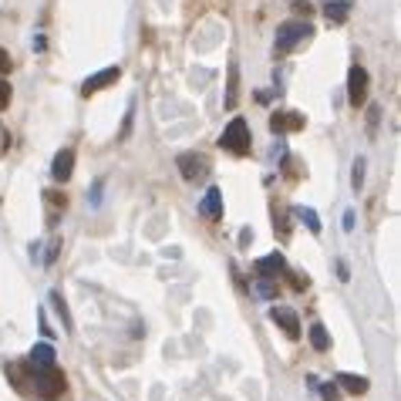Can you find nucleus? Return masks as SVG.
I'll return each mask as SVG.
<instances>
[{
    "label": "nucleus",
    "instance_id": "nucleus-1",
    "mask_svg": "<svg viewBox=\"0 0 401 401\" xmlns=\"http://www.w3.org/2000/svg\"><path fill=\"white\" fill-rule=\"evenodd\" d=\"M314 38V27L307 24V21H287L277 27V38H274V54L283 58V54H290L293 47H300L304 40Z\"/></svg>",
    "mask_w": 401,
    "mask_h": 401
},
{
    "label": "nucleus",
    "instance_id": "nucleus-2",
    "mask_svg": "<svg viewBox=\"0 0 401 401\" xmlns=\"http://www.w3.org/2000/svg\"><path fill=\"white\" fill-rule=\"evenodd\" d=\"M31 395H38L40 401H54L64 395V388H68V381H64V374H61V367H47V371H34L31 367Z\"/></svg>",
    "mask_w": 401,
    "mask_h": 401
},
{
    "label": "nucleus",
    "instance_id": "nucleus-3",
    "mask_svg": "<svg viewBox=\"0 0 401 401\" xmlns=\"http://www.w3.org/2000/svg\"><path fill=\"white\" fill-rule=\"evenodd\" d=\"M219 145H223L226 152H233V156H246V152H250V125H246V119L236 115V119L230 121V125L223 128Z\"/></svg>",
    "mask_w": 401,
    "mask_h": 401
},
{
    "label": "nucleus",
    "instance_id": "nucleus-4",
    "mask_svg": "<svg viewBox=\"0 0 401 401\" xmlns=\"http://www.w3.org/2000/svg\"><path fill=\"white\" fill-rule=\"evenodd\" d=\"M175 165H179V175L186 182H199V179H206V172H209V162L202 159L199 152H182L175 159Z\"/></svg>",
    "mask_w": 401,
    "mask_h": 401
},
{
    "label": "nucleus",
    "instance_id": "nucleus-5",
    "mask_svg": "<svg viewBox=\"0 0 401 401\" xmlns=\"http://www.w3.org/2000/svg\"><path fill=\"white\" fill-rule=\"evenodd\" d=\"M348 98H351L354 108H361L364 101H367V71H364L361 64H354L348 71Z\"/></svg>",
    "mask_w": 401,
    "mask_h": 401
},
{
    "label": "nucleus",
    "instance_id": "nucleus-6",
    "mask_svg": "<svg viewBox=\"0 0 401 401\" xmlns=\"http://www.w3.org/2000/svg\"><path fill=\"white\" fill-rule=\"evenodd\" d=\"M270 321L283 327V334L287 337H300V317H297V311H290V307H270Z\"/></svg>",
    "mask_w": 401,
    "mask_h": 401
},
{
    "label": "nucleus",
    "instance_id": "nucleus-7",
    "mask_svg": "<svg viewBox=\"0 0 401 401\" xmlns=\"http://www.w3.org/2000/svg\"><path fill=\"white\" fill-rule=\"evenodd\" d=\"M283 270H287L283 253H267V256H260V260L253 263V274H256V277H270V280H277Z\"/></svg>",
    "mask_w": 401,
    "mask_h": 401
},
{
    "label": "nucleus",
    "instance_id": "nucleus-8",
    "mask_svg": "<svg viewBox=\"0 0 401 401\" xmlns=\"http://www.w3.org/2000/svg\"><path fill=\"white\" fill-rule=\"evenodd\" d=\"M27 364H31L34 371H47V367H58V354H54V348H51L47 341H40V344H34V348H31Z\"/></svg>",
    "mask_w": 401,
    "mask_h": 401
},
{
    "label": "nucleus",
    "instance_id": "nucleus-9",
    "mask_svg": "<svg viewBox=\"0 0 401 401\" xmlns=\"http://www.w3.org/2000/svg\"><path fill=\"white\" fill-rule=\"evenodd\" d=\"M71 172H75V152H71V149H61V152L54 156V162H51V179H54V182H68Z\"/></svg>",
    "mask_w": 401,
    "mask_h": 401
},
{
    "label": "nucleus",
    "instance_id": "nucleus-10",
    "mask_svg": "<svg viewBox=\"0 0 401 401\" xmlns=\"http://www.w3.org/2000/svg\"><path fill=\"white\" fill-rule=\"evenodd\" d=\"M121 78V68L115 64V68H105V71H98V75H91V78H84V84H81V91L84 95H95V91H101V88H108V84H115V81Z\"/></svg>",
    "mask_w": 401,
    "mask_h": 401
},
{
    "label": "nucleus",
    "instance_id": "nucleus-11",
    "mask_svg": "<svg viewBox=\"0 0 401 401\" xmlns=\"http://www.w3.org/2000/svg\"><path fill=\"white\" fill-rule=\"evenodd\" d=\"M199 212L206 219H223V189H206V196L199 202Z\"/></svg>",
    "mask_w": 401,
    "mask_h": 401
},
{
    "label": "nucleus",
    "instance_id": "nucleus-12",
    "mask_svg": "<svg viewBox=\"0 0 401 401\" xmlns=\"http://www.w3.org/2000/svg\"><path fill=\"white\" fill-rule=\"evenodd\" d=\"M270 128H274V135L304 128V115H297V112H274V115H270Z\"/></svg>",
    "mask_w": 401,
    "mask_h": 401
},
{
    "label": "nucleus",
    "instance_id": "nucleus-13",
    "mask_svg": "<svg viewBox=\"0 0 401 401\" xmlns=\"http://www.w3.org/2000/svg\"><path fill=\"white\" fill-rule=\"evenodd\" d=\"M334 381H337V388L348 391V395H367V388H371L367 378H361V374H337Z\"/></svg>",
    "mask_w": 401,
    "mask_h": 401
},
{
    "label": "nucleus",
    "instance_id": "nucleus-14",
    "mask_svg": "<svg viewBox=\"0 0 401 401\" xmlns=\"http://www.w3.org/2000/svg\"><path fill=\"white\" fill-rule=\"evenodd\" d=\"M236 101H240V64L236 61H230V81H226V108L233 112L236 108Z\"/></svg>",
    "mask_w": 401,
    "mask_h": 401
},
{
    "label": "nucleus",
    "instance_id": "nucleus-15",
    "mask_svg": "<svg viewBox=\"0 0 401 401\" xmlns=\"http://www.w3.org/2000/svg\"><path fill=\"white\" fill-rule=\"evenodd\" d=\"M51 307H54V314H58V321H61V327H64V334H71L75 330V321H71V311H68V304H64V297L58 293V290H51Z\"/></svg>",
    "mask_w": 401,
    "mask_h": 401
},
{
    "label": "nucleus",
    "instance_id": "nucleus-16",
    "mask_svg": "<svg viewBox=\"0 0 401 401\" xmlns=\"http://www.w3.org/2000/svg\"><path fill=\"white\" fill-rule=\"evenodd\" d=\"M324 17L330 24H344L351 17V0H330V3H324Z\"/></svg>",
    "mask_w": 401,
    "mask_h": 401
},
{
    "label": "nucleus",
    "instance_id": "nucleus-17",
    "mask_svg": "<svg viewBox=\"0 0 401 401\" xmlns=\"http://www.w3.org/2000/svg\"><path fill=\"white\" fill-rule=\"evenodd\" d=\"M7 378H10V385H14V391H21V395H31V378L24 374V367L21 364H7Z\"/></svg>",
    "mask_w": 401,
    "mask_h": 401
},
{
    "label": "nucleus",
    "instance_id": "nucleus-18",
    "mask_svg": "<svg viewBox=\"0 0 401 401\" xmlns=\"http://www.w3.org/2000/svg\"><path fill=\"white\" fill-rule=\"evenodd\" d=\"M293 216H297L311 233H321V219H317V212H314L311 206H297V209H293Z\"/></svg>",
    "mask_w": 401,
    "mask_h": 401
},
{
    "label": "nucleus",
    "instance_id": "nucleus-19",
    "mask_svg": "<svg viewBox=\"0 0 401 401\" xmlns=\"http://www.w3.org/2000/svg\"><path fill=\"white\" fill-rule=\"evenodd\" d=\"M253 293H256L260 300H274V297L280 293V287L270 280V277H256V283H253Z\"/></svg>",
    "mask_w": 401,
    "mask_h": 401
},
{
    "label": "nucleus",
    "instance_id": "nucleus-20",
    "mask_svg": "<svg viewBox=\"0 0 401 401\" xmlns=\"http://www.w3.org/2000/svg\"><path fill=\"white\" fill-rule=\"evenodd\" d=\"M311 348H314V351H327V348H330V334H327L324 324H314V327H311Z\"/></svg>",
    "mask_w": 401,
    "mask_h": 401
},
{
    "label": "nucleus",
    "instance_id": "nucleus-21",
    "mask_svg": "<svg viewBox=\"0 0 401 401\" xmlns=\"http://www.w3.org/2000/svg\"><path fill=\"white\" fill-rule=\"evenodd\" d=\"M317 391H321L324 401H341V388H337V381H327V385H314Z\"/></svg>",
    "mask_w": 401,
    "mask_h": 401
},
{
    "label": "nucleus",
    "instance_id": "nucleus-22",
    "mask_svg": "<svg viewBox=\"0 0 401 401\" xmlns=\"http://www.w3.org/2000/svg\"><path fill=\"white\" fill-rule=\"evenodd\" d=\"M351 186H354V193H361V186H364V159H354V172H351Z\"/></svg>",
    "mask_w": 401,
    "mask_h": 401
},
{
    "label": "nucleus",
    "instance_id": "nucleus-23",
    "mask_svg": "<svg viewBox=\"0 0 401 401\" xmlns=\"http://www.w3.org/2000/svg\"><path fill=\"white\" fill-rule=\"evenodd\" d=\"M10 95H14V91H10V84L0 78V112H7V105H10Z\"/></svg>",
    "mask_w": 401,
    "mask_h": 401
},
{
    "label": "nucleus",
    "instance_id": "nucleus-24",
    "mask_svg": "<svg viewBox=\"0 0 401 401\" xmlns=\"http://www.w3.org/2000/svg\"><path fill=\"white\" fill-rule=\"evenodd\" d=\"M290 7H293L297 14H304V17H311V10H314V7H311L307 0H290Z\"/></svg>",
    "mask_w": 401,
    "mask_h": 401
},
{
    "label": "nucleus",
    "instance_id": "nucleus-25",
    "mask_svg": "<svg viewBox=\"0 0 401 401\" xmlns=\"http://www.w3.org/2000/svg\"><path fill=\"white\" fill-rule=\"evenodd\" d=\"M7 71H10V54L0 47V75H7Z\"/></svg>",
    "mask_w": 401,
    "mask_h": 401
},
{
    "label": "nucleus",
    "instance_id": "nucleus-26",
    "mask_svg": "<svg viewBox=\"0 0 401 401\" xmlns=\"http://www.w3.org/2000/svg\"><path fill=\"white\" fill-rule=\"evenodd\" d=\"M290 283H293V290H304V287H307V277H300V274H290Z\"/></svg>",
    "mask_w": 401,
    "mask_h": 401
},
{
    "label": "nucleus",
    "instance_id": "nucleus-27",
    "mask_svg": "<svg viewBox=\"0 0 401 401\" xmlns=\"http://www.w3.org/2000/svg\"><path fill=\"white\" fill-rule=\"evenodd\" d=\"M337 277H341V280H351V274H348V263H344V260H337Z\"/></svg>",
    "mask_w": 401,
    "mask_h": 401
},
{
    "label": "nucleus",
    "instance_id": "nucleus-28",
    "mask_svg": "<svg viewBox=\"0 0 401 401\" xmlns=\"http://www.w3.org/2000/svg\"><path fill=\"white\" fill-rule=\"evenodd\" d=\"M101 202V182H95V189H91V206H98Z\"/></svg>",
    "mask_w": 401,
    "mask_h": 401
},
{
    "label": "nucleus",
    "instance_id": "nucleus-29",
    "mask_svg": "<svg viewBox=\"0 0 401 401\" xmlns=\"http://www.w3.org/2000/svg\"><path fill=\"white\" fill-rule=\"evenodd\" d=\"M344 230H348V233L354 230V212H344Z\"/></svg>",
    "mask_w": 401,
    "mask_h": 401
},
{
    "label": "nucleus",
    "instance_id": "nucleus-30",
    "mask_svg": "<svg viewBox=\"0 0 401 401\" xmlns=\"http://www.w3.org/2000/svg\"><path fill=\"white\" fill-rule=\"evenodd\" d=\"M250 240H253V230H243V233H240V243H243V246H246V243H250Z\"/></svg>",
    "mask_w": 401,
    "mask_h": 401
}]
</instances>
